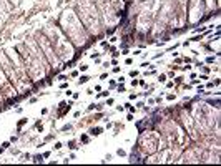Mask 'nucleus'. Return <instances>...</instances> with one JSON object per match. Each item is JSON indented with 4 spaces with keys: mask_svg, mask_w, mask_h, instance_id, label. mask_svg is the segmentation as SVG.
<instances>
[{
    "mask_svg": "<svg viewBox=\"0 0 221 166\" xmlns=\"http://www.w3.org/2000/svg\"><path fill=\"white\" fill-rule=\"evenodd\" d=\"M0 92H2V95H4V98H5V102H7V100H17V98H19V95H17V88L14 87V85H12V83L10 82H7L5 83V85H2V87H0Z\"/></svg>",
    "mask_w": 221,
    "mask_h": 166,
    "instance_id": "1",
    "label": "nucleus"
},
{
    "mask_svg": "<svg viewBox=\"0 0 221 166\" xmlns=\"http://www.w3.org/2000/svg\"><path fill=\"white\" fill-rule=\"evenodd\" d=\"M7 82H9V77L5 75V72L2 70V67H0V87H2V85H5Z\"/></svg>",
    "mask_w": 221,
    "mask_h": 166,
    "instance_id": "2",
    "label": "nucleus"
},
{
    "mask_svg": "<svg viewBox=\"0 0 221 166\" xmlns=\"http://www.w3.org/2000/svg\"><path fill=\"white\" fill-rule=\"evenodd\" d=\"M101 131H103V128H101V126H97V128H90V135H93V136H98Z\"/></svg>",
    "mask_w": 221,
    "mask_h": 166,
    "instance_id": "3",
    "label": "nucleus"
},
{
    "mask_svg": "<svg viewBox=\"0 0 221 166\" xmlns=\"http://www.w3.org/2000/svg\"><path fill=\"white\" fill-rule=\"evenodd\" d=\"M88 80H90V78H88L87 75H83V77H80V80H78V83H80V85H85V83H87V82H88Z\"/></svg>",
    "mask_w": 221,
    "mask_h": 166,
    "instance_id": "4",
    "label": "nucleus"
},
{
    "mask_svg": "<svg viewBox=\"0 0 221 166\" xmlns=\"http://www.w3.org/2000/svg\"><path fill=\"white\" fill-rule=\"evenodd\" d=\"M33 161H35V163H42V161H43V155H37Z\"/></svg>",
    "mask_w": 221,
    "mask_h": 166,
    "instance_id": "5",
    "label": "nucleus"
},
{
    "mask_svg": "<svg viewBox=\"0 0 221 166\" xmlns=\"http://www.w3.org/2000/svg\"><path fill=\"white\" fill-rule=\"evenodd\" d=\"M68 148H72V150H75V148H77V141H75V140H72V141H68Z\"/></svg>",
    "mask_w": 221,
    "mask_h": 166,
    "instance_id": "6",
    "label": "nucleus"
},
{
    "mask_svg": "<svg viewBox=\"0 0 221 166\" xmlns=\"http://www.w3.org/2000/svg\"><path fill=\"white\" fill-rule=\"evenodd\" d=\"M80 141H82V143H88L90 140H88V136H87V135H82V138H80Z\"/></svg>",
    "mask_w": 221,
    "mask_h": 166,
    "instance_id": "7",
    "label": "nucleus"
},
{
    "mask_svg": "<svg viewBox=\"0 0 221 166\" xmlns=\"http://www.w3.org/2000/svg\"><path fill=\"white\" fill-rule=\"evenodd\" d=\"M166 78H168V77H166V75H165V73H161V75H160V77H158V80H160V82H161V83H163V82H166Z\"/></svg>",
    "mask_w": 221,
    "mask_h": 166,
    "instance_id": "8",
    "label": "nucleus"
},
{
    "mask_svg": "<svg viewBox=\"0 0 221 166\" xmlns=\"http://www.w3.org/2000/svg\"><path fill=\"white\" fill-rule=\"evenodd\" d=\"M125 106H126V108H128V110L131 111V113H135V111H136V108H135V106H131V105H130V103H126V105H125Z\"/></svg>",
    "mask_w": 221,
    "mask_h": 166,
    "instance_id": "9",
    "label": "nucleus"
},
{
    "mask_svg": "<svg viewBox=\"0 0 221 166\" xmlns=\"http://www.w3.org/2000/svg\"><path fill=\"white\" fill-rule=\"evenodd\" d=\"M25 123H27V118H22V120L19 121V130L22 128V126H23V124H25Z\"/></svg>",
    "mask_w": 221,
    "mask_h": 166,
    "instance_id": "10",
    "label": "nucleus"
},
{
    "mask_svg": "<svg viewBox=\"0 0 221 166\" xmlns=\"http://www.w3.org/2000/svg\"><path fill=\"white\" fill-rule=\"evenodd\" d=\"M110 93H108V90H105V92H101V93H98V98H101V97H108Z\"/></svg>",
    "mask_w": 221,
    "mask_h": 166,
    "instance_id": "11",
    "label": "nucleus"
},
{
    "mask_svg": "<svg viewBox=\"0 0 221 166\" xmlns=\"http://www.w3.org/2000/svg\"><path fill=\"white\" fill-rule=\"evenodd\" d=\"M70 77H72V78H78V72H77V70H73V72L70 73Z\"/></svg>",
    "mask_w": 221,
    "mask_h": 166,
    "instance_id": "12",
    "label": "nucleus"
},
{
    "mask_svg": "<svg viewBox=\"0 0 221 166\" xmlns=\"http://www.w3.org/2000/svg\"><path fill=\"white\" fill-rule=\"evenodd\" d=\"M101 47H103L105 50H108V48H110V45H108V42H101Z\"/></svg>",
    "mask_w": 221,
    "mask_h": 166,
    "instance_id": "13",
    "label": "nucleus"
},
{
    "mask_svg": "<svg viewBox=\"0 0 221 166\" xmlns=\"http://www.w3.org/2000/svg\"><path fill=\"white\" fill-rule=\"evenodd\" d=\"M215 62V57H208L206 58V63H213Z\"/></svg>",
    "mask_w": 221,
    "mask_h": 166,
    "instance_id": "14",
    "label": "nucleus"
},
{
    "mask_svg": "<svg viewBox=\"0 0 221 166\" xmlns=\"http://www.w3.org/2000/svg\"><path fill=\"white\" fill-rule=\"evenodd\" d=\"M80 70H82V72H87V70H88V65H80Z\"/></svg>",
    "mask_w": 221,
    "mask_h": 166,
    "instance_id": "15",
    "label": "nucleus"
},
{
    "mask_svg": "<svg viewBox=\"0 0 221 166\" xmlns=\"http://www.w3.org/2000/svg\"><path fill=\"white\" fill-rule=\"evenodd\" d=\"M9 146H10V143H9V141H5V143H2V148H4V150H7Z\"/></svg>",
    "mask_w": 221,
    "mask_h": 166,
    "instance_id": "16",
    "label": "nucleus"
},
{
    "mask_svg": "<svg viewBox=\"0 0 221 166\" xmlns=\"http://www.w3.org/2000/svg\"><path fill=\"white\" fill-rule=\"evenodd\" d=\"M130 77H131V78H133V77H138V72H136V70H133V72L130 73Z\"/></svg>",
    "mask_w": 221,
    "mask_h": 166,
    "instance_id": "17",
    "label": "nucleus"
},
{
    "mask_svg": "<svg viewBox=\"0 0 221 166\" xmlns=\"http://www.w3.org/2000/svg\"><path fill=\"white\" fill-rule=\"evenodd\" d=\"M181 82H183V77H178V78H175V83H178V85H180Z\"/></svg>",
    "mask_w": 221,
    "mask_h": 166,
    "instance_id": "18",
    "label": "nucleus"
},
{
    "mask_svg": "<svg viewBox=\"0 0 221 166\" xmlns=\"http://www.w3.org/2000/svg\"><path fill=\"white\" fill-rule=\"evenodd\" d=\"M175 98H176V95L173 93V95H168V97H166V100H175Z\"/></svg>",
    "mask_w": 221,
    "mask_h": 166,
    "instance_id": "19",
    "label": "nucleus"
},
{
    "mask_svg": "<svg viewBox=\"0 0 221 166\" xmlns=\"http://www.w3.org/2000/svg\"><path fill=\"white\" fill-rule=\"evenodd\" d=\"M126 153H125V150H118V156H125Z\"/></svg>",
    "mask_w": 221,
    "mask_h": 166,
    "instance_id": "20",
    "label": "nucleus"
},
{
    "mask_svg": "<svg viewBox=\"0 0 221 166\" xmlns=\"http://www.w3.org/2000/svg\"><path fill=\"white\" fill-rule=\"evenodd\" d=\"M130 100H136V93H130Z\"/></svg>",
    "mask_w": 221,
    "mask_h": 166,
    "instance_id": "21",
    "label": "nucleus"
},
{
    "mask_svg": "<svg viewBox=\"0 0 221 166\" xmlns=\"http://www.w3.org/2000/svg\"><path fill=\"white\" fill-rule=\"evenodd\" d=\"M62 146H63V145H62V143H55V146H53V148H55V150H60Z\"/></svg>",
    "mask_w": 221,
    "mask_h": 166,
    "instance_id": "22",
    "label": "nucleus"
},
{
    "mask_svg": "<svg viewBox=\"0 0 221 166\" xmlns=\"http://www.w3.org/2000/svg\"><path fill=\"white\" fill-rule=\"evenodd\" d=\"M173 85H175L173 82H168V83H166V88H173Z\"/></svg>",
    "mask_w": 221,
    "mask_h": 166,
    "instance_id": "23",
    "label": "nucleus"
},
{
    "mask_svg": "<svg viewBox=\"0 0 221 166\" xmlns=\"http://www.w3.org/2000/svg\"><path fill=\"white\" fill-rule=\"evenodd\" d=\"M67 87H68V83H62V85H60V88H62V90H65Z\"/></svg>",
    "mask_w": 221,
    "mask_h": 166,
    "instance_id": "24",
    "label": "nucleus"
},
{
    "mask_svg": "<svg viewBox=\"0 0 221 166\" xmlns=\"http://www.w3.org/2000/svg\"><path fill=\"white\" fill-rule=\"evenodd\" d=\"M138 85H141V87H145L146 83H145V80H138Z\"/></svg>",
    "mask_w": 221,
    "mask_h": 166,
    "instance_id": "25",
    "label": "nucleus"
},
{
    "mask_svg": "<svg viewBox=\"0 0 221 166\" xmlns=\"http://www.w3.org/2000/svg\"><path fill=\"white\" fill-rule=\"evenodd\" d=\"M118 92H125V87H123V85H118Z\"/></svg>",
    "mask_w": 221,
    "mask_h": 166,
    "instance_id": "26",
    "label": "nucleus"
}]
</instances>
